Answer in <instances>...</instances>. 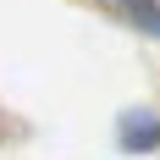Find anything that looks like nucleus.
<instances>
[{
    "instance_id": "nucleus-1",
    "label": "nucleus",
    "mask_w": 160,
    "mask_h": 160,
    "mask_svg": "<svg viewBox=\"0 0 160 160\" xmlns=\"http://www.w3.org/2000/svg\"><path fill=\"white\" fill-rule=\"evenodd\" d=\"M122 149H127V155L160 149V116L155 111H127V116H122Z\"/></svg>"
},
{
    "instance_id": "nucleus-2",
    "label": "nucleus",
    "mask_w": 160,
    "mask_h": 160,
    "mask_svg": "<svg viewBox=\"0 0 160 160\" xmlns=\"http://www.w3.org/2000/svg\"><path fill=\"white\" fill-rule=\"evenodd\" d=\"M105 6H116L132 28H144L149 39H160V0H105Z\"/></svg>"
}]
</instances>
